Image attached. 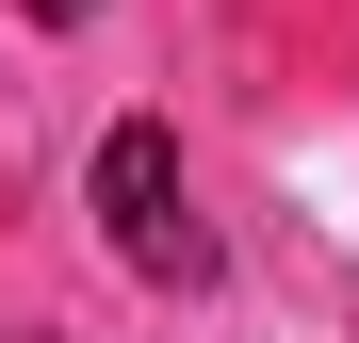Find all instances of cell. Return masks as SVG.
Wrapping results in <instances>:
<instances>
[{
	"label": "cell",
	"mask_w": 359,
	"mask_h": 343,
	"mask_svg": "<svg viewBox=\"0 0 359 343\" xmlns=\"http://www.w3.org/2000/svg\"><path fill=\"white\" fill-rule=\"evenodd\" d=\"M98 229H114V262H131L147 295H196L212 278V229H196V196H180V131L163 114H114L98 131Z\"/></svg>",
	"instance_id": "cell-1"
},
{
	"label": "cell",
	"mask_w": 359,
	"mask_h": 343,
	"mask_svg": "<svg viewBox=\"0 0 359 343\" xmlns=\"http://www.w3.org/2000/svg\"><path fill=\"white\" fill-rule=\"evenodd\" d=\"M17 17H33V33H82V17H98V0H17Z\"/></svg>",
	"instance_id": "cell-2"
}]
</instances>
